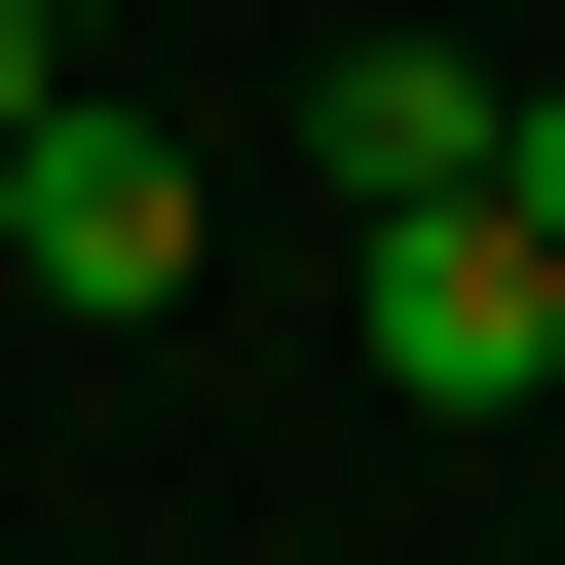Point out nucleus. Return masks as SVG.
Listing matches in <instances>:
<instances>
[{
	"label": "nucleus",
	"mask_w": 565,
	"mask_h": 565,
	"mask_svg": "<svg viewBox=\"0 0 565 565\" xmlns=\"http://www.w3.org/2000/svg\"><path fill=\"white\" fill-rule=\"evenodd\" d=\"M340 340H377L415 415H527V377H565V226H527V189H377V226H340Z\"/></svg>",
	"instance_id": "nucleus-1"
},
{
	"label": "nucleus",
	"mask_w": 565,
	"mask_h": 565,
	"mask_svg": "<svg viewBox=\"0 0 565 565\" xmlns=\"http://www.w3.org/2000/svg\"><path fill=\"white\" fill-rule=\"evenodd\" d=\"M0 226H39V302H76V340H151L189 264H226V189H189L114 76H39V114H0Z\"/></svg>",
	"instance_id": "nucleus-2"
},
{
	"label": "nucleus",
	"mask_w": 565,
	"mask_h": 565,
	"mask_svg": "<svg viewBox=\"0 0 565 565\" xmlns=\"http://www.w3.org/2000/svg\"><path fill=\"white\" fill-rule=\"evenodd\" d=\"M302 114H340V226H377V189H490V76H452V39H340Z\"/></svg>",
	"instance_id": "nucleus-3"
},
{
	"label": "nucleus",
	"mask_w": 565,
	"mask_h": 565,
	"mask_svg": "<svg viewBox=\"0 0 565 565\" xmlns=\"http://www.w3.org/2000/svg\"><path fill=\"white\" fill-rule=\"evenodd\" d=\"M490 189H527V226H565V76H490Z\"/></svg>",
	"instance_id": "nucleus-4"
},
{
	"label": "nucleus",
	"mask_w": 565,
	"mask_h": 565,
	"mask_svg": "<svg viewBox=\"0 0 565 565\" xmlns=\"http://www.w3.org/2000/svg\"><path fill=\"white\" fill-rule=\"evenodd\" d=\"M39 76H76V39H39V0H0V114H39Z\"/></svg>",
	"instance_id": "nucleus-5"
},
{
	"label": "nucleus",
	"mask_w": 565,
	"mask_h": 565,
	"mask_svg": "<svg viewBox=\"0 0 565 565\" xmlns=\"http://www.w3.org/2000/svg\"><path fill=\"white\" fill-rule=\"evenodd\" d=\"M39 39H114V0H39Z\"/></svg>",
	"instance_id": "nucleus-6"
}]
</instances>
